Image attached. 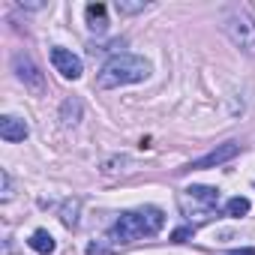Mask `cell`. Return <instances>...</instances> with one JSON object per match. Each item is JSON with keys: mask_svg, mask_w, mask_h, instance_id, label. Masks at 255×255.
I'll use <instances>...</instances> for the list:
<instances>
[{"mask_svg": "<svg viewBox=\"0 0 255 255\" xmlns=\"http://www.w3.org/2000/svg\"><path fill=\"white\" fill-rule=\"evenodd\" d=\"M165 225V213L159 207H138V210H126L117 216L111 225V240L114 243H135L141 237H153Z\"/></svg>", "mask_w": 255, "mask_h": 255, "instance_id": "1", "label": "cell"}, {"mask_svg": "<svg viewBox=\"0 0 255 255\" xmlns=\"http://www.w3.org/2000/svg\"><path fill=\"white\" fill-rule=\"evenodd\" d=\"M150 75V63L138 54H114L96 75V84L102 90L123 87V84H138Z\"/></svg>", "mask_w": 255, "mask_h": 255, "instance_id": "2", "label": "cell"}, {"mask_svg": "<svg viewBox=\"0 0 255 255\" xmlns=\"http://www.w3.org/2000/svg\"><path fill=\"white\" fill-rule=\"evenodd\" d=\"M180 210L192 225L210 222L219 216V189L213 186H186L180 192Z\"/></svg>", "mask_w": 255, "mask_h": 255, "instance_id": "3", "label": "cell"}, {"mask_svg": "<svg viewBox=\"0 0 255 255\" xmlns=\"http://www.w3.org/2000/svg\"><path fill=\"white\" fill-rule=\"evenodd\" d=\"M222 27H225V33H228V39H231L243 54L255 57V21L249 18L246 9H231V12L225 15Z\"/></svg>", "mask_w": 255, "mask_h": 255, "instance_id": "4", "label": "cell"}, {"mask_svg": "<svg viewBox=\"0 0 255 255\" xmlns=\"http://www.w3.org/2000/svg\"><path fill=\"white\" fill-rule=\"evenodd\" d=\"M237 153H240V144H237V141H225V144H219L216 150L204 153L201 159H192L189 165H183V168H180V174H186V171H204V168H216V165H222V162L234 159Z\"/></svg>", "mask_w": 255, "mask_h": 255, "instance_id": "5", "label": "cell"}, {"mask_svg": "<svg viewBox=\"0 0 255 255\" xmlns=\"http://www.w3.org/2000/svg\"><path fill=\"white\" fill-rule=\"evenodd\" d=\"M12 69H15L18 81H24V87H30V90H42V87H45V81H42V72H39V66L30 60V54L18 51V54L12 57Z\"/></svg>", "mask_w": 255, "mask_h": 255, "instance_id": "6", "label": "cell"}, {"mask_svg": "<svg viewBox=\"0 0 255 255\" xmlns=\"http://www.w3.org/2000/svg\"><path fill=\"white\" fill-rule=\"evenodd\" d=\"M51 63H54V69H57L63 78H69V81L81 78V72H84L81 57L72 54V51H66V48H51Z\"/></svg>", "mask_w": 255, "mask_h": 255, "instance_id": "7", "label": "cell"}, {"mask_svg": "<svg viewBox=\"0 0 255 255\" xmlns=\"http://www.w3.org/2000/svg\"><path fill=\"white\" fill-rule=\"evenodd\" d=\"M27 132H30V126L21 117H15V114L0 117V138H3V141H24Z\"/></svg>", "mask_w": 255, "mask_h": 255, "instance_id": "8", "label": "cell"}, {"mask_svg": "<svg viewBox=\"0 0 255 255\" xmlns=\"http://www.w3.org/2000/svg\"><path fill=\"white\" fill-rule=\"evenodd\" d=\"M84 15H87V27H90V30L105 33V27H108V9H105L102 3H90V6L84 9Z\"/></svg>", "mask_w": 255, "mask_h": 255, "instance_id": "9", "label": "cell"}, {"mask_svg": "<svg viewBox=\"0 0 255 255\" xmlns=\"http://www.w3.org/2000/svg\"><path fill=\"white\" fill-rule=\"evenodd\" d=\"M27 243H30V249H33V252H39V255H51V252L57 249L54 237H51L45 228H36V231L30 234V240H27Z\"/></svg>", "mask_w": 255, "mask_h": 255, "instance_id": "10", "label": "cell"}, {"mask_svg": "<svg viewBox=\"0 0 255 255\" xmlns=\"http://www.w3.org/2000/svg\"><path fill=\"white\" fill-rule=\"evenodd\" d=\"M78 207H81L78 198H66V201L60 204V222H63L66 228H75V225H78Z\"/></svg>", "mask_w": 255, "mask_h": 255, "instance_id": "11", "label": "cell"}, {"mask_svg": "<svg viewBox=\"0 0 255 255\" xmlns=\"http://www.w3.org/2000/svg\"><path fill=\"white\" fill-rule=\"evenodd\" d=\"M249 198H243V195H237V198H228L225 201V216H234V219H240V216H246L249 213Z\"/></svg>", "mask_w": 255, "mask_h": 255, "instance_id": "12", "label": "cell"}, {"mask_svg": "<svg viewBox=\"0 0 255 255\" xmlns=\"http://www.w3.org/2000/svg\"><path fill=\"white\" fill-rule=\"evenodd\" d=\"M78 117H81V102H78V99H66V102H63V123H66V126H75Z\"/></svg>", "mask_w": 255, "mask_h": 255, "instance_id": "13", "label": "cell"}, {"mask_svg": "<svg viewBox=\"0 0 255 255\" xmlns=\"http://www.w3.org/2000/svg\"><path fill=\"white\" fill-rule=\"evenodd\" d=\"M144 9H147L144 0H117V12H123V15H135V12H144Z\"/></svg>", "mask_w": 255, "mask_h": 255, "instance_id": "14", "label": "cell"}, {"mask_svg": "<svg viewBox=\"0 0 255 255\" xmlns=\"http://www.w3.org/2000/svg\"><path fill=\"white\" fill-rule=\"evenodd\" d=\"M195 234V225H183V228H177L174 234H171V240L174 243H186V237H192Z\"/></svg>", "mask_w": 255, "mask_h": 255, "instance_id": "15", "label": "cell"}, {"mask_svg": "<svg viewBox=\"0 0 255 255\" xmlns=\"http://www.w3.org/2000/svg\"><path fill=\"white\" fill-rule=\"evenodd\" d=\"M0 180H3V192H0V198L9 201L12 198V177H9V171H0Z\"/></svg>", "mask_w": 255, "mask_h": 255, "instance_id": "16", "label": "cell"}, {"mask_svg": "<svg viewBox=\"0 0 255 255\" xmlns=\"http://www.w3.org/2000/svg\"><path fill=\"white\" fill-rule=\"evenodd\" d=\"M87 255H111V249H108V246H102L99 240H93V243L87 246Z\"/></svg>", "mask_w": 255, "mask_h": 255, "instance_id": "17", "label": "cell"}, {"mask_svg": "<svg viewBox=\"0 0 255 255\" xmlns=\"http://www.w3.org/2000/svg\"><path fill=\"white\" fill-rule=\"evenodd\" d=\"M228 255H255V249H231Z\"/></svg>", "mask_w": 255, "mask_h": 255, "instance_id": "18", "label": "cell"}]
</instances>
